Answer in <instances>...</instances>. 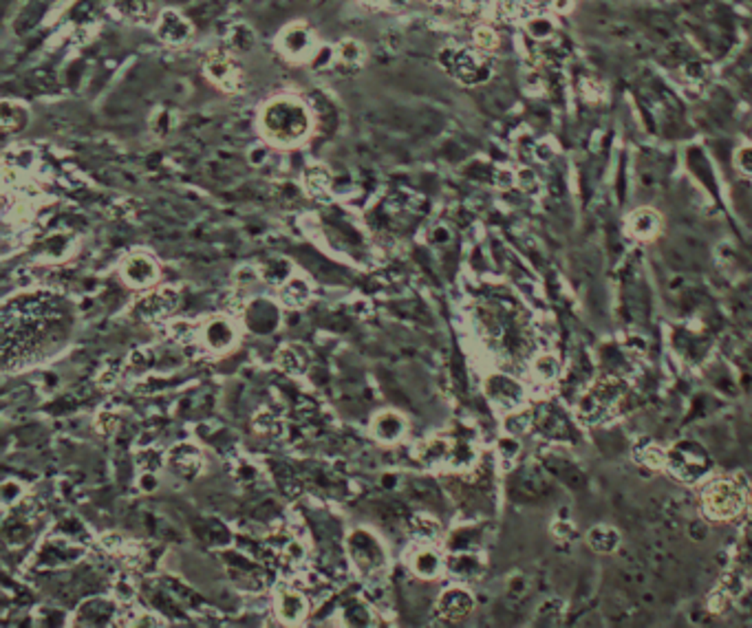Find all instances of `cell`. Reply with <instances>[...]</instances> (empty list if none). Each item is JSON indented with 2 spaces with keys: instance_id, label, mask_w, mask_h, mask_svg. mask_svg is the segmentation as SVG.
<instances>
[{
  "instance_id": "6da1fadb",
  "label": "cell",
  "mask_w": 752,
  "mask_h": 628,
  "mask_svg": "<svg viewBox=\"0 0 752 628\" xmlns=\"http://www.w3.org/2000/svg\"><path fill=\"white\" fill-rule=\"evenodd\" d=\"M3 333L5 366L9 369L13 360L20 364L64 340L67 320L62 304L51 296H27L7 304L3 311Z\"/></svg>"
},
{
  "instance_id": "7a4b0ae2",
  "label": "cell",
  "mask_w": 752,
  "mask_h": 628,
  "mask_svg": "<svg viewBox=\"0 0 752 628\" xmlns=\"http://www.w3.org/2000/svg\"><path fill=\"white\" fill-rule=\"evenodd\" d=\"M261 130L272 144L296 146L309 135L311 115L296 97H274L261 111Z\"/></svg>"
},
{
  "instance_id": "3957f363",
  "label": "cell",
  "mask_w": 752,
  "mask_h": 628,
  "mask_svg": "<svg viewBox=\"0 0 752 628\" xmlns=\"http://www.w3.org/2000/svg\"><path fill=\"white\" fill-rule=\"evenodd\" d=\"M439 64L461 84H481L490 78V67L484 62V57L470 49L446 47L439 51Z\"/></svg>"
},
{
  "instance_id": "277c9868",
  "label": "cell",
  "mask_w": 752,
  "mask_h": 628,
  "mask_svg": "<svg viewBox=\"0 0 752 628\" xmlns=\"http://www.w3.org/2000/svg\"><path fill=\"white\" fill-rule=\"evenodd\" d=\"M203 73L214 86H219L221 90H228V93L243 88V80H245L243 69L238 64L236 53L230 49L210 51L203 60Z\"/></svg>"
},
{
  "instance_id": "5b68a950",
  "label": "cell",
  "mask_w": 752,
  "mask_h": 628,
  "mask_svg": "<svg viewBox=\"0 0 752 628\" xmlns=\"http://www.w3.org/2000/svg\"><path fill=\"white\" fill-rule=\"evenodd\" d=\"M349 551H351V558L353 562L357 564L360 571L364 573H375L380 571L386 558H384V551L382 547L378 545V540L373 538V535L364 529H357L351 533L349 538Z\"/></svg>"
},
{
  "instance_id": "8992f818",
  "label": "cell",
  "mask_w": 752,
  "mask_h": 628,
  "mask_svg": "<svg viewBox=\"0 0 752 628\" xmlns=\"http://www.w3.org/2000/svg\"><path fill=\"white\" fill-rule=\"evenodd\" d=\"M278 49L289 60H309L318 51L311 29L305 22H292L289 27H285L278 36Z\"/></svg>"
},
{
  "instance_id": "52a82bcc",
  "label": "cell",
  "mask_w": 752,
  "mask_h": 628,
  "mask_svg": "<svg viewBox=\"0 0 752 628\" xmlns=\"http://www.w3.org/2000/svg\"><path fill=\"white\" fill-rule=\"evenodd\" d=\"M741 505H744V496L737 492L734 485H730V483H717L711 487V492L706 494V510L711 512V516H717V518L734 516L741 510Z\"/></svg>"
},
{
  "instance_id": "ba28073f",
  "label": "cell",
  "mask_w": 752,
  "mask_h": 628,
  "mask_svg": "<svg viewBox=\"0 0 752 628\" xmlns=\"http://www.w3.org/2000/svg\"><path fill=\"white\" fill-rule=\"evenodd\" d=\"M155 34L163 44H170V47H175V44H184L190 38L192 27L179 11L163 9L159 13V18H157Z\"/></svg>"
},
{
  "instance_id": "9c48e42d",
  "label": "cell",
  "mask_w": 752,
  "mask_h": 628,
  "mask_svg": "<svg viewBox=\"0 0 752 628\" xmlns=\"http://www.w3.org/2000/svg\"><path fill=\"white\" fill-rule=\"evenodd\" d=\"M364 57H367V51L362 47V42H357L353 38H344L334 47V62H331V69L340 75H353L364 67Z\"/></svg>"
},
{
  "instance_id": "30bf717a",
  "label": "cell",
  "mask_w": 752,
  "mask_h": 628,
  "mask_svg": "<svg viewBox=\"0 0 752 628\" xmlns=\"http://www.w3.org/2000/svg\"><path fill=\"white\" fill-rule=\"evenodd\" d=\"M122 275L130 287H150L159 278V269L148 254H132L124 260Z\"/></svg>"
},
{
  "instance_id": "8fae6325",
  "label": "cell",
  "mask_w": 752,
  "mask_h": 628,
  "mask_svg": "<svg viewBox=\"0 0 752 628\" xmlns=\"http://www.w3.org/2000/svg\"><path fill=\"white\" fill-rule=\"evenodd\" d=\"M177 306V294L172 289H159L155 291V294L146 296L144 300L137 302V306H135V311H137L139 315L153 320V318H163L168 315L172 309Z\"/></svg>"
},
{
  "instance_id": "7c38bea8",
  "label": "cell",
  "mask_w": 752,
  "mask_h": 628,
  "mask_svg": "<svg viewBox=\"0 0 752 628\" xmlns=\"http://www.w3.org/2000/svg\"><path fill=\"white\" fill-rule=\"evenodd\" d=\"M234 338H236L234 327H232L230 320H225V318L210 320V322L205 325V329H203V340L212 350L230 348L234 344Z\"/></svg>"
},
{
  "instance_id": "4fadbf2b",
  "label": "cell",
  "mask_w": 752,
  "mask_h": 628,
  "mask_svg": "<svg viewBox=\"0 0 752 628\" xmlns=\"http://www.w3.org/2000/svg\"><path fill=\"white\" fill-rule=\"evenodd\" d=\"M472 608V597L463 589H450L442 595L439 602V613L446 620H461L470 613Z\"/></svg>"
},
{
  "instance_id": "5bb4252c",
  "label": "cell",
  "mask_w": 752,
  "mask_h": 628,
  "mask_svg": "<svg viewBox=\"0 0 752 628\" xmlns=\"http://www.w3.org/2000/svg\"><path fill=\"white\" fill-rule=\"evenodd\" d=\"M278 615L287 624H298L307 615V600L296 591H285L278 597Z\"/></svg>"
},
{
  "instance_id": "9a60e30c",
  "label": "cell",
  "mask_w": 752,
  "mask_h": 628,
  "mask_svg": "<svg viewBox=\"0 0 752 628\" xmlns=\"http://www.w3.org/2000/svg\"><path fill=\"white\" fill-rule=\"evenodd\" d=\"M373 435L380 441H397L404 435V419L397 412H380L373 419Z\"/></svg>"
},
{
  "instance_id": "2e32d148",
  "label": "cell",
  "mask_w": 752,
  "mask_h": 628,
  "mask_svg": "<svg viewBox=\"0 0 752 628\" xmlns=\"http://www.w3.org/2000/svg\"><path fill=\"white\" fill-rule=\"evenodd\" d=\"M27 121H29V113L22 104L9 102V100L0 104V126H3L5 135L22 130L27 126Z\"/></svg>"
},
{
  "instance_id": "e0dca14e",
  "label": "cell",
  "mask_w": 752,
  "mask_h": 628,
  "mask_svg": "<svg viewBox=\"0 0 752 628\" xmlns=\"http://www.w3.org/2000/svg\"><path fill=\"white\" fill-rule=\"evenodd\" d=\"M170 463L175 465V470H179L186 477H194L201 467V456L199 450L190 446V443H184V446H177L170 452Z\"/></svg>"
},
{
  "instance_id": "ac0fdd59",
  "label": "cell",
  "mask_w": 752,
  "mask_h": 628,
  "mask_svg": "<svg viewBox=\"0 0 752 628\" xmlns=\"http://www.w3.org/2000/svg\"><path fill=\"white\" fill-rule=\"evenodd\" d=\"M257 47V34L249 25H234L228 34V49L234 53H249Z\"/></svg>"
},
{
  "instance_id": "d6986e66",
  "label": "cell",
  "mask_w": 752,
  "mask_h": 628,
  "mask_svg": "<svg viewBox=\"0 0 752 628\" xmlns=\"http://www.w3.org/2000/svg\"><path fill=\"white\" fill-rule=\"evenodd\" d=\"M329 186H331V175L324 165H311L305 172V188L311 196H315V198L327 196Z\"/></svg>"
},
{
  "instance_id": "ffe728a7",
  "label": "cell",
  "mask_w": 752,
  "mask_h": 628,
  "mask_svg": "<svg viewBox=\"0 0 752 628\" xmlns=\"http://www.w3.org/2000/svg\"><path fill=\"white\" fill-rule=\"evenodd\" d=\"M411 564H413L415 573L422 578H435L442 569V560L432 549H419L417 554H413Z\"/></svg>"
},
{
  "instance_id": "44dd1931",
  "label": "cell",
  "mask_w": 752,
  "mask_h": 628,
  "mask_svg": "<svg viewBox=\"0 0 752 628\" xmlns=\"http://www.w3.org/2000/svg\"><path fill=\"white\" fill-rule=\"evenodd\" d=\"M280 294H282V302L287 306H303L311 296V289L303 278H289L282 285Z\"/></svg>"
},
{
  "instance_id": "7402d4cb",
  "label": "cell",
  "mask_w": 752,
  "mask_h": 628,
  "mask_svg": "<svg viewBox=\"0 0 752 628\" xmlns=\"http://www.w3.org/2000/svg\"><path fill=\"white\" fill-rule=\"evenodd\" d=\"M111 617H113V606L107 604L104 600L86 602L78 613V620H86V624H104Z\"/></svg>"
},
{
  "instance_id": "603a6c76",
  "label": "cell",
  "mask_w": 752,
  "mask_h": 628,
  "mask_svg": "<svg viewBox=\"0 0 752 628\" xmlns=\"http://www.w3.org/2000/svg\"><path fill=\"white\" fill-rule=\"evenodd\" d=\"M490 390L496 400H501L503 404H512L514 400H519V386L512 384L505 377H494L490 379Z\"/></svg>"
},
{
  "instance_id": "cb8c5ba5",
  "label": "cell",
  "mask_w": 752,
  "mask_h": 628,
  "mask_svg": "<svg viewBox=\"0 0 752 628\" xmlns=\"http://www.w3.org/2000/svg\"><path fill=\"white\" fill-rule=\"evenodd\" d=\"M280 366H282L285 371H289V373L305 371V366H307L305 350H298V348H292V346L285 348V350H280Z\"/></svg>"
},
{
  "instance_id": "d4e9b609",
  "label": "cell",
  "mask_w": 752,
  "mask_h": 628,
  "mask_svg": "<svg viewBox=\"0 0 752 628\" xmlns=\"http://www.w3.org/2000/svg\"><path fill=\"white\" fill-rule=\"evenodd\" d=\"M631 227L638 236H651L657 227V219L653 212H638L634 221H631Z\"/></svg>"
},
{
  "instance_id": "484cf974",
  "label": "cell",
  "mask_w": 752,
  "mask_h": 628,
  "mask_svg": "<svg viewBox=\"0 0 752 628\" xmlns=\"http://www.w3.org/2000/svg\"><path fill=\"white\" fill-rule=\"evenodd\" d=\"M642 22H644L646 27L655 29L657 34H664V36H666V34L671 32V29H673L671 18L666 16V13H662V11H649V13H644V16H642Z\"/></svg>"
},
{
  "instance_id": "4316f807",
  "label": "cell",
  "mask_w": 752,
  "mask_h": 628,
  "mask_svg": "<svg viewBox=\"0 0 752 628\" xmlns=\"http://www.w3.org/2000/svg\"><path fill=\"white\" fill-rule=\"evenodd\" d=\"M589 542L598 549V551H609L611 547L618 545V535H615L611 529H594L589 533Z\"/></svg>"
},
{
  "instance_id": "83f0119b",
  "label": "cell",
  "mask_w": 752,
  "mask_h": 628,
  "mask_svg": "<svg viewBox=\"0 0 752 628\" xmlns=\"http://www.w3.org/2000/svg\"><path fill=\"white\" fill-rule=\"evenodd\" d=\"M122 9H124L126 18H130L135 22H146L148 5L144 3V0H122Z\"/></svg>"
},
{
  "instance_id": "f1b7e54d",
  "label": "cell",
  "mask_w": 752,
  "mask_h": 628,
  "mask_svg": "<svg viewBox=\"0 0 752 628\" xmlns=\"http://www.w3.org/2000/svg\"><path fill=\"white\" fill-rule=\"evenodd\" d=\"M263 273H265V278L269 282H282L285 278H287L289 267H287V263H282V260H269L267 267L263 269Z\"/></svg>"
},
{
  "instance_id": "f546056e",
  "label": "cell",
  "mask_w": 752,
  "mask_h": 628,
  "mask_svg": "<svg viewBox=\"0 0 752 628\" xmlns=\"http://www.w3.org/2000/svg\"><path fill=\"white\" fill-rule=\"evenodd\" d=\"M448 454H450V450L444 441H430V443H426L422 458H426L428 463H435V461H444Z\"/></svg>"
},
{
  "instance_id": "4dcf8cb0",
  "label": "cell",
  "mask_w": 752,
  "mask_h": 628,
  "mask_svg": "<svg viewBox=\"0 0 752 628\" xmlns=\"http://www.w3.org/2000/svg\"><path fill=\"white\" fill-rule=\"evenodd\" d=\"M413 529L417 535H424V538H435L437 535V523L435 520H430L428 516H417L415 523H413Z\"/></svg>"
},
{
  "instance_id": "1f68e13d",
  "label": "cell",
  "mask_w": 752,
  "mask_h": 628,
  "mask_svg": "<svg viewBox=\"0 0 752 628\" xmlns=\"http://www.w3.org/2000/svg\"><path fill=\"white\" fill-rule=\"evenodd\" d=\"M530 34H532L534 38H538V40H545V38H549V36L554 34V27H552L549 20L538 18V20H532V22H530Z\"/></svg>"
},
{
  "instance_id": "d6a6232c",
  "label": "cell",
  "mask_w": 752,
  "mask_h": 628,
  "mask_svg": "<svg viewBox=\"0 0 752 628\" xmlns=\"http://www.w3.org/2000/svg\"><path fill=\"white\" fill-rule=\"evenodd\" d=\"M474 42H477V47L490 51V49L496 47V36H494V32H490V29L481 27V29H477V32H474Z\"/></svg>"
},
{
  "instance_id": "836d02e7",
  "label": "cell",
  "mask_w": 752,
  "mask_h": 628,
  "mask_svg": "<svg viewBox=\"0 0 752 628\" xmlns=\"http://www.w3.org/2000/svg\"><path fill=\"white\" fill-rule=\"evenodd\" d=\"M16 498H20V485L13 481H5L3 483V503L11 505Z\"/></svg>"
},
{
  "instance_id": "e575fe53",
  "label": "cell",
  "mask_w": 752,
  "mask_h": 628,
  "mask_svg": "<svg viewBox=\"0 0 752 628\" xmlns=\"http://www.w3.org/2000/svg\"><path fill=\"white\" fill-rule=\"evenodd\" d=\"M360 3L375 7V9H397L406 3V0H360Z\"/></svg>"
},
{
  "instance_id": "d590c367",
  "label": "cell",
  "mask_w": 752,
  "mask_h": 628,
  "mask_svg": "<svg viewBox=\"0 0 752 628\" xmlns=\"http://www.w3.org/2000/svg\"><path fill=\"white\" fill-rule=\"evenodd\" d=\"M684 73L688 75V78L699 80V78H704V75H706V69H704L702 62H695V60H690V62L684 64Z\"/></svg>"
},
{
  "instance_id": "8d00e7d4",
  "label": "cell",
  "mask_w": 752,
  "mask_h": 628,
  "mask_svg": "<svg viewBox=\"0 0 752 628\" xmlns=\"http://www.w3.org/2000/svg\"><path fill=\"white\" fill-rule=\"evenodd\" d=\"M739 165L746 172H752V148H746L739 152Z\"/></svg>"
},
{
  "instance_id": "74e56055",
  "label": "cell",
  "mask_w": 752,
  "mask_h": 628,
  "mask_svg": "<svg viewBox=\"0 0 752 628\" xmlns=\"http://www.w3.org/2000/svg\"><path fill=\"white\" fill-rule=\"evenodd\" d=\"M287 554H292V558L294 560H298V558H303V547H300V545H289V549H287Z\"/></svg>"
},
{
  "instance_id": "f35d334b",
  "label": "cell",
  "mask_w": 752,
  "mask_h": 628,
  "mask_svg": "<svg viewBox=\"0 0 752 628\" xmlns=\"http://www.w3.org/2000/svg\"><path fill=\"white\" fill-rule=\"evenodd\" d=\"M144 479H146V481H144V489H153V487H155V481H153L155 477H150V474H148V477H144Z\"/></svg>"
}]
</instances>
